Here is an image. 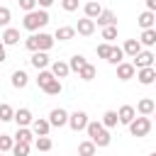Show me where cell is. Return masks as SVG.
I'll use <instances>...</instances> for the list:
<instances>
[{"label": "cell", "instance_id": "cell-37", "mask_svg": "<svg viewBox=\"0 0 156 156\" xmlns=\"http://www.w3.org/2000/svg\"><path fill=\"white\" fill-rule=\"evenodd\" d=\"M110 51H112V46H110L107 41L98 44V56H100V58H105V61H107V58H110Z\"/></svg>", "mask_w": 156, "mask_h": 156}, {"label": "cell", "instance_id": "cell-40", "mask_svg": "<svg viewBox=\"0 0 156 156\" xmlns=\"http://www.w3.org/2000/svg\"><path fill=\"white\" fill-rule=\"evenodd\" d=\"M78 5H80L78 0H61V7H63L66 12H76V10H78Z\"/></svg>", "mask_w": 156, "mask_h": 156}, {"label": "cell", "instance_id": "cell-32", "mask_svg": "<svg viewBox=\"0 0 156 156\" xmlns=\"http://www.w3.org/2000/svg\"><path fill=\"white\" fill-rule=\"evenodd\" d=\"M12 117H15V110L7 102H0V122H10Z\"/></svg>", "mask_w": 156, "mask_h": 156}, {"label": "cell", "instance_id": "cell-4", "mask_svg": "<svg viewBox=\"0 0 156 156\" xmlns=\"http://www.w3.org/2000/svg\"><path fill=\"white\" fill-rule=\"evenodd\" d=\"M88 115L83 112V110H76V112H71L68 115V127L73 129V132H80V129H85L88 127Z\"/></svg>", "mask_w": 156, "mask_h": 156}, {"label": "cell", "instance_id": "cell-33", "mask_svg": "<svg viewBox=\"0 0 156 156\" xmlns=\"http://www.w3.org/2000/svg\"><path fill=\"white\" fill-rule=\"evenodd\" d=\"M29 149H32V144L15 141V146H12V154H15V156H29Z\"/></svg>", "mask_w": 156, "mask_h": 156}, {"label": "cell", "instance_id": "cell-36", "mask_svg": "<svg viewBox=\"0 0 156 156\" xmlns=\"http://www.w3.org/2000/svg\"><path fill=\"white\" fill-rule=\"evenodd\" d=\"M44 93H46V95H58V93H61V80H58V78H54V80L44 88Z\"/></svg>", "mask_w": 156, "mask_h": 156}, {"label": "cell", "instance_id": "cell-31", "mask_svg": "<svg viewBox=\"0 0 156 156\" xmlns=\"http://www.w3.org/2000/svg\"><path fill=\"white\" fill-rule=\"evenodd\" d=\"M51 80H54V73H51V71H39V78H37V85H39L41 90H44V88H46V85H49Z\"/></svg>", "mask_w": 156, "mask_h": 156}, {"label": "cell", "instance_id": "cell-42", "mask_svg": "<svg viewBox=\"0 0 156 156\" xmlns=\"http://www.w3.org/2000/svg\"><path fill=\"white\" fill-rule=\"evenodd\" d=\"M5 58H7V51H5V44L0 41V63H5Z\"/></svg>", "mask_w": 156, "mask_h": 156}, {"label": "cell", "instance_id": "cell-46", "mask_svg": "<svg viewBox=\"0 0 156 156\" xmlns=\"http://www.w3.org/2000/svg\"><path fill=\"white\" fill-rule=\"evenodd\" d=\"M154 117H156V110H154Z\"/></svg>", "mask_w": 156, "mask_h": 156}, {"label": "cell", "instance_id": "cell-3", "mask_svg": "<svg viewBox=\"0 0 156 156\" xmlns=\"http://www.w3.org/2000/svg\"><path fill=\"white\" fill-rule=\"evenodd\" d=\"M149 132H151V119L149 117H141L139 115V117H134L129 122V134L132 136H146Z\"/></svg>", "mask_w": 156, "mask_h": 156}, {"label": "cell", "instance_id": "cell-2", "mask_svg": "<svg viewBox=\"0 0 156 156\" xmlns=\"http://www.w3.org/2000/svg\"><path fill=\"white\" fill-rule=\"evenodd\" d=\"M24 46H27L32 54H34V51H49V49L54 46V37H51V34H46V32H39V34L27 37Z\"/></svg>", "mask_w": 156, "mask_h": 156}, {"label": "cell", "instance_id": "cell-30", "mask_svg": "<svg viewBox=\"0 0 156 156\" xmlns=\"http://www.w3.org/2000/svg\"><path fill=\"white\" fill-rule=\"evenodd\" d=\"M122 58H124V51H122L119 46H112V51H110V58H107V63H112V66H119V63H122Z\"/></svg>", "mask_w": 156, "mask_h": 156}, {"label": "cell", "instance_id": "cell-38", "mask_svg": "<svg viewBox=\"0 0 156 156\" xmlns=\"http://www.w3.org/2000/svg\"><path fill=\"white\" fill-rule=\"evenodd\" d=\"M10 20H12L10 7H0V27H7V24H10Z\"/></svg>", "mask_w": 156, "mask_h": 156}, {"label": "cell", "instance_id": "cell-23", "mask_svg": "<svg viewBox=\"0 0 156 156\" xmlns=\"http://www.w3.org/2000/svg\"><path fill=\"white\" fill-rule=\"evenodd\" d=\"M73 37H76V27H58L54 32V39H58V41H68Z\"/></svg>", "mask_w": 156, "mask_h": 156}, {"label": "cell", "instance_id": "cell-45", "mask_svg": "<svg viewBox=\"0 0 156 156\" xmlns=\"http://www.w3.org/2000/svg\"><path fill=\"white\" fill-rule=\"evenodd\" d=\"M154 63H156V54H154Z\"/></svg>", "mask_w": 156, "mask_h": 156}, {"label": "cell", "instance_id": "cell-14", "mask_svg": "<svg viewBox=\"0 0 156 156\" xmlns=\"http://www.w3.org/2000/svg\"><path fill=\"white\" fill-rule=\"evenodd\" d=\"M117 117H119V124H127V127H129V122L136 117V110H134L132 105H122V107L117 110Z\"/></svg>", "mask_w": 156, "mask_h": 156}, {"label": "cell", "instance_id": "cell-16", "mask_svg": "<svg viewBox=\"0 0 156 156\" xmlns=\"http://www.w3.org/2000/svg\"><path fill=\"white\" fill-rule=\"evenodd\" d=\"M10 83H12V88H17V90H22V88H27V83H29V76L24 73V71H12V78H10Z\"/></svg>", "mask_w": 156, "mask_h": 156}, {"label": "cell", "instance_id": "cell-29", "mask_svg": "<svg viewBox=\"0 0 156 156\" xmlns=\"http://www.w3.org/2000/svg\"><path fill=\"white\" fill-rule=\"evenodd\" d=\"M51 146H54V141L49 136H37L34 139V149L37 151H51Z\"/></svg>", "mask_w": 156, "mask_h": 156}, {"label": "cell", "instance_id": "cell-13", "mask_svg": "<svg viewBox=\"0 0 156 156\" xmlns=\"http://www.w3.org/2000/svg\"><path fill=\"white\" fill-rule=\"evenodd\" d=\"M154 110H156V102H154L151 98H141V100L136 102V112H139L141 117H149V115H154Z\"/></svg>", "mask_w": 156, "mask_h": 156}, {"label": "cell", "instance_id": "cell-21", "mask_svg": "<svg viewBox=\"0 0 156 156\" xmlns=\"http://www.w3.org/2000/svg\"><path fill=\"white\" fill-rule=\"evenodd\" d=\"M95 24H100V27L117 24V17H115V12H112V10H102V12H100V17L95 20Z\"/></svg>", "mask_w": 156, "mask_h": 156}, {"label": "cell", "instance_id": "cell-35", "mask_svg": "<svg viewBox=\"0 0 156 156\" xmlns=\"http://www.w3.org/2000/svg\"><path fill=\"white\" fill-rule=\"evenodd\" d=\"M102 39L110 44L112 39H117V24H110V27H102Z\"/></svg>", "mask_w": 156, "mask_h": 156}, {"label": "cell", "instance_id": "cell-44", "mask_svg": "<svg viewBox=\"0 0 156 156\" xmlns=\"http://www.w3.org/2000/svg\"><path fill=\"white\" fill-rule=\"evenodd\" d=\"M149 156H156V151H151V154H149Z\"/></svg>", "mask_w": 156, "mask_h": 156}, {"label": "cell", "instance_id": "cell-39", "mask_svg": "<svg viewBox=\"0 0 156 156\" xmlns=\"http://www.w3.org/2000/svg\"><path fill=\"white\" fill-rule=\"evenodd\" d=\"M17 2H20V7L24 10V15L32 12V10H37V0H17Z\"/></svg>", "mask_w": 156, "mask_h": 156}, {"label": "cell", "instance_id": "cell-41", "mask_svg": "<svg viewBox=\"0 0 156 156\" xmlns=\"http://www.w3.org/2000/svg\"><path fill=\"white\" fill-rule=\"evenodd\" d=\"M54 5V0H37V7L39 10H46V7H51Z\"/></svg>", "mask_w": 156, "mask_h": 156}, {"label": "cell", "instance_id": "cell-28", "mask_svg": "<svg viewBox=\"0 0 156 156\" xmlns=\"http://www.w3.org/2000/svg\"><path fill=\"white\" fill-rule=\"evenodd\" d=\"M95 76H98V71H95V66H93V63H85V66L78 71V78H80V80H93Z\"/></svg>", "mask_w": 156, "mask_h": 156}, {"label": "cell", "instance_id": "cell-48", "mask_svg": "<svg viewBox=\"0 0 156 156\" xmlns=\"http://www.w3.org/2000/svg\"><path fill=\"white\" fill-rule=\"evenodd\" d=\"M154 85H156V80H154Z\"/></svg>", "mask_w": 156, "mask_h": 156}, {"label": "cell", "instance_id": "cell-10", "mask_svg": "<svg viewBox=\"0 0 156 156\" xmlns=\"http://www.w3.org/2000/svg\"><path fill=\"white\" fill-rule=\"evenodd\" d=\"M0 41H2L5 46H15V44L20 41V29H15V27H5V32H2Z\"/></svg>", "mask_w": 156, "mask_h": 156}, {"label": "cell", "instance_id": "cell-25", "mask_svg": "<svg viewBox=\"0 0 156 156\" xmlns=\"http://www.w3.org/2000/svg\"><path fill=\"white\" fill-rule=\"evenodd\" d=\"M139 44H141V46H154V44H156V29H141Z\"/></svg>", "mask_w": 156, "mask_h": 156}, {"label": "cell", "instance_id": "cell-18", "mask_svg": "<svg viewBox=\"0 0 156 156\" xmlns=\"http://www.w3.org/2000/svg\"><path fill=\"white\" fill-rule=\"evenodd\" d=\"M76 32H78V34H83V37H90V34L95 32V22H93V20H88V17H83V20H78Z\"/></svg>", "mask_w": 156, "mask_h": 156}, {"label": "cell", "instance_id": "cell-22", "mask_svg": "<svg viewBox=\"0 0 156 156\" xmlns=\"http://www.w3.org/2000/svg\"><path fill=\"white\" fill-rule=\"evenodd\" d=\"M102 127L105 129H112V127H117V122H119V117H117V110H105V115H102Z\"/></svg>", "mask_w": 156, "mask_h": 156}, {"label": "cell", "instance_id": "cell-47", "mask_svg": "<svg viewBox=\"0 0 156 156\" xmlns=\"http://www.w3.org/2000/svg\"><path fill=\"white\" fill-rule=\"evenodd\" d=\"M154 29H156V22H154Z\"/></svg>", "mask_w": 156, "mask_h": 156}, {"label": "cell", "instance_id": "cell-20", "mask_svg": "<svg viewBox=\"0 0 156 156\" xmlns=\"http://www.w3.org/2000/svg\"><path fill=\"white\" fill-rule=\"evenodd\" d=\"M15 141H22V144H32L34 141V132L29 127H17V134L12 136Z\"/></svg>", "mask_w": 156, "mask_h": 156}, {"label": "cell", "instance_id": "cell-17", "mask_svg": "<svg viewBox=\"0 0 156 156\" xmlns=\"http://www.w3.org/2000/svg\"><path fill=\"white\" fill-rule=\"evenodd\" d=\"M136 22H139V27H141V29H154V22H156V12H149V10H144V12L136 17Z\"/></svg>", "mask_w": 156, "mask_h": 156}, {"label": "cell", "instance_id": "cell-43", "mask_svg": "<svg viewBox=\"0 0 156 156\" xmlns=\"http://www.w3.org/2000/svg\"><path fill=\"white\" fill-rule=\"evenodd\" d=\"M146 10L149 12H156V0H146Z\"/></svg>", "mask_w": 156, "mask_h": 156}, {"label": "cell", "instance_id": "cell-6", "mask_svg": "<svg viewBox=\"0 0 156 156\" xmlns=\"http://www.w3.org/2000/svg\"><path fill=\"white\" fill-rule=\"evenodd\" d=\"M132 66L134 68H149V66H154V54L151 51H139L136 56H134V61H132Z\"/></svg>", "mask_w": 156, "mask_h": 156}, {"label": "cell", "instance_id": "cell-34", "mask_svg": "<svg viewBox=\"0 0 156 156\" xmlns=\"http://www.w3.org/2000/svg\"><path fill=\"white\" fill-rule=\"evenodd\" d=\"M12 146H15V139L10 136V134H0V151L5 154V151H12Z\"/></svg>", "mask_w": 156, "mask_h": 156}, {"label": "cell", "instance_id": "cell-8", "mask_svg": "<svg viewBox=\"0 0 156 156\" xmlns=\"http://www.w3.org/2000/svg\"><path fill=\"white\" fill-rule=\"evenodd\" d=\"M136 78H139L141 85H154V80H156V68H154V66H149V68H136Z\"/></svg>", "mask_w": 156, "mask_h": 156}, {"label": "cell", "instance_id": "cell-19", "mask_svg": "<svg viewBox=\"0 0 156 156\" xmlns=\"http://www.w3.org/2000/svg\"><path fill=\"white\" fill-rule=\"evenodd\" d=\"M51 73H54V78L61 80V78H66V76L71 73V68H68L66 61H54V63H51Z\"/></svg>", "mask_w": 156, "mask_h": 156}, {"label": "cell", "instance_id": "cell-26", "mask_svg": "<svg viewBox=\"0 0 156 156\" xmlns=\"http://www.w3.org/2000/svg\"><path fill=\"white\" fill-rule=\"evenodd\" d=\"M95 144L90 141V139H85V141H80L78 144V156H95Z\"/></svg>", "mask_w": 156, "mask_h": 156}, {"label": "cell", "instance_id": "cell-9", "mask_svg": "<svg viewBox=\"0 0 156 156\" xmlns=\"http://www.w3.org/2000/svg\"><path fill=\"white\" fill-rule=\"evenodd\" d=\"M83 12H85V17L88 20H98L100 17V12H102V7H100V0H88L85 5H83Z\"/></svg>", "mask_w": 156, "mask_h": 156}, {"label": "cell", "instance_id": "cell-1", "mask_svg": "<svg viewBox=\"0 0 156 156\" xmlns=\"http://www.w3.org/2000/svg\"><path fill=\"white\" fill-rule=\"evenodd\" d=\"M49 24V12L46 10H32V12H27L24 15V20H22V27L27 29V32H37V29H41V27H46Z\"/></svg>", "mask_w": 156, "mask_h": 156}, {"label": "cell", "instance_id": "cell-15", "mask_svg": "<svg viewBox=\"0 0 156 156\" xmlns=\"http://www.w3.org/2000/svg\"><path fill=\"white\" fill-rule=\"evenodd\" d=\"M49 129H51V124H49V119H44V117H39V119L32 122L34 136H49Z\"/></svg>", "mask_w": 156, "mask_h": 156}, {"label": "cell", "instance_id": "cell-5", "mask_svg": "<svg viewBox=\"0 0 156 156\" xmlns=\"http://www.w3.org/2000/svg\"><path fill=\"white\" fill-rule=\"evenodd\" d=\"M49 124H51V127H66V124H68V112H66L63 107H54V110L49 112Z\"/></svg>", "mask_w": 156, "mask_h": 156}, {"label": "cell", "instance_id": "cell-7", "mask_svg": "<svg viewBox=\"0 0 156 156\" xmlns=\"http://www.w3.org/2000/svg\"><path fill=\"white\" fill-rule=\"evenodd\" d=\"M12 119L17 122V127H29V124L34 122V115H32V110L20 107V110H15V117H12Z\"/></svg>", "mask_w": 156, "mask_h": 156}, {"label": "cell", "instance_id": "cell-49", "mask_svg": "<svg viewBox=\"0 0 156 156\" xmlns=\"http://www.w3.org/2000/svg\"><path fill=\"white\" fill-rule=\"evenodd\" d=\"M0 156H2V151H0Z\"/></svg>", "mask_w": 156, "mask_h": 156}, {"label": "cell", "instance_id": "cell-12", "mask_svg": "<svg viewBox=\"0 0 156 156\" xmlns=\"http://www.w3.org/2000/svg\"><path fill=\"white\" fill-rule=\"evenodd\" d=\"M134 76H136V68H134L132 63L122 61V63L117 66V78H119V80H132Z\"/></svg>", "mask_w": 156, "mask_h": 156}, {"label": "cell", "instance_id": "cell-27", "mask_svg": "<svg viewBox=\"0 0 156 156\" xmlns=\"http://www.w3.org/2000/svg\"><path fill=\"white\" fill-rule=\"evenodd\" d=\"M85 63H88V61H85V56H83V54H73V56H71V61H68V68L78 73V71H80Z\"/></svg>", "mask_w": 156, "mask_h": 156}, {"label": "cell", "instance_id": "cell-11", "mask_svg": "<svg viewBox=\"0 0 156 156\" xmlns=\"http://www.w3.org/2000/svg\"><path fill=\"white\" fill-rule=\"evenodd\" d=\"M29 63H32L37 71H46V66H49V56H46V51H34L32 58H29Z\"/></svg>", "mask_w": 156, "mask_h": 156}, {"label": "cell", "instance_id": "cell-24", "mask_svg": "<svg viewBox=\"0 0 156 156\" xmlns=\"http://www.w3.org/2000/svg\"><path fill=\"white\" fill-rule=\"evenodd\" d=\"M122 51H124L127 56H132V58H134V56L141 51V44H139V39H127V41H124V46H122Z\"/></svg>", "mask_w": 156, "mask_h": 156}]
</instances>
